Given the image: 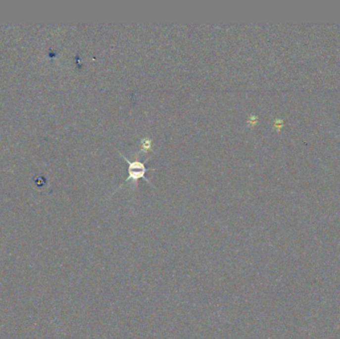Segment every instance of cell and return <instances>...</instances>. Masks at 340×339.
Instances as JSON below:
<instances>
[{
  "mask_svg": "<svg viewBox=\"0 0 340 339\" xmlns=\"http://www.w3.org/2000/svg\"><path fill=\"white\" fill-rule=\"evenodd\" d=\"M123 157L129 163V177H128L127 181L132 180L134 182H137L141 178H144L146 181H148L146 177V173L148 169L146 167V165L143 162H141L139 160L130 161L127 157H125V156H123Z\"/></svg>",
  "mask_w": 340,
  "mask_h": 339,
  "instance_id": "obj_1",
  "label": "cell"
},
{
  "mask_svg": "<svg viewBox=\"0 0 340 339\" xmlns=\"http://www.w3.org/2000/svg\"><path fill=\"white\" fill-rule=\"evenodd\" d=\"M152 146V141L150 138L146 137V138H144L141 142V149L143 152L146 153L148 152V150L151 148Z\"/></svg>",
  "mask_w": 340,
  "mask_h": 339,
  "instance_id": "obj_2",
  "label": "cell"
},
{
  "mask_svg": "<svg viewBox=\"0 0 340 339\" xmlns=\"http://www.w3.org/2000/svg\"><path fill=\"white\" fill-rule=\"evenodd\" d=\"M248 125L251 126V127H254L257 125L258 123V117L255 116V115H251L249 118H248V121H247Z\"/></svg>",
  "mask_w": 340,
  "mask_h": 339,
  "instance_id": "obj_3",
  "label": "cell"
}]
</instances>
